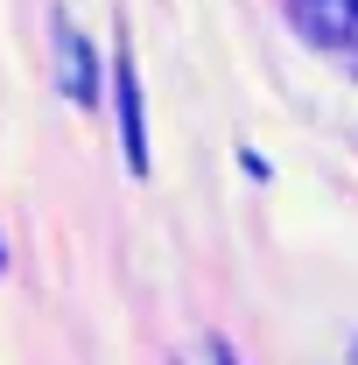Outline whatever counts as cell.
<instances>
[{"label": "cell", "instance_id": "cell-2", "mask_svg": "<svg viewBox=\"0 0 358 365\" xmlns=\"http://www.w3.org/2000/svg\"><path fill=\"white\" fill-rule=\"evenodd\" d=\"M63 91L78 98V106H91L98 98V63H91V49L78 29H63Z\"/></svg>", "mask_w": 358, "mask_h": 365}, {"label": "cell", "instance_id": "cell-1", "mask_svg": "<svg viewBox=\"0 0 358 365\" xmlns=\"http://www.w3.org/2000/svg\"><path fill=\"white\" fill-rule=\"evenodd\" d=\"M113 91H120V134H127V169H134V176H148V113H140V78H134V63H127V56L113 63Z\"/></svg>", "mask_w": 358, "mask_h": 365}, {"label": "cell", "instance_id": "cell-3", "mask_svg": "<svg viewBox=\"0 0 358 365\" xmlns=\"http://www.w3.org/2000/svg\"><path fill=\"white\" fill-rule=\"evenodd\" d=\"M352 359H358V344H352Z\"/></svg>", "mask_w": 358, "mask_h": 365}]
</instances>
